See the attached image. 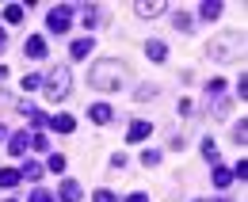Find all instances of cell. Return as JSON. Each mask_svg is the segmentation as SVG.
Instances as JSON below:
<instances>
[{
	"instance_id": "obj_27",
	"label": "cell",
	"mask_w": 248,
	"mask_h": 202,
	"mask_svg": "<svg viewBox=\"0 0 248 202\" xmlns=\"http://www.w3.org/2000/svg\"><path fill=\"white\" fill-rule=\"evenodd\" d=\"M42 84V80H38V77H23V92H34V88Z\"/></svg>"
},
{
	"instance_id": "obj_5",
	"label": "cell",
	"mask_w": 248,
	"mask_h": 202,
	"mask_svg": "<svg viewBox=\"0 0 248 202\" xmlns=\"http://www.w3.org/2000/svg\"><path fill=\"white\" fill-rule=\"evenodd\" d=\"M46 126H54V130H62V134H73V130H77V118L73 115H54V118H46Z\"/></svg>"
},
{
	"instance_id": "obj_29",
	"label": "cell",
	"mask_w": 248,
	"mask_h": 202,
	"mask_svg": "<svg viewBox=\"0 0 248 202\" xmlns=\"http://www.w3.org/2000/svg\"><path fill=\"white\" fill-rule=\"evenodd\" d=\"M31 202H54V199H50L46 191H34V195H31Z\"/></svg>"
},
{
	"instance_id": "obj_26",
	"label": "cell",
	"mask_w": 248,
	"mask_h": 202,
	"mask_svg": "<svg viewBox=\"0 0 248 202\" xmlns=\"http://www.w3.org/2000/svg\"><path fill=\"white\" fill-rule=\"evenodd\" d=\"M245 175H248V164H245V160H237V168H233V179H245Z\"/></svg>"
},
{
	"instance_id": "obj_25",
	"label": "cell",
	"mask_w": 248,
	"mask_h": 202,
	"mask_svg": "<svg viewBox=\"0 0 248 202\" xmlns=\"http://www.w3.org/2000/svg\"><path fill=\"white\" fill-rule=\"evenodd\" d=\"M206 92H210V95H221V92H225V80H210V84H206Z\"/></svg>"
},
{
	"instance_id": "obj_9",
	"label": "cell",
	"mask_w": 248,
	"mask_h": 202,
	"mask_svg": "<svg viewBox=\"0 0 248 202\" xmlns=\"http://www.w3.org/2000/svg\"><path fill=\"white\" fill-rule=\"evenodd\" d=\"M62 202H80V183L77 179H65L62 183Z\"/></svg>"
},
{
	"instance_id": "obj_14",
	"label": "cell",
	"mask_w": 248,
	"mask_h": 202,
	"mask_svg": "<svg viewBox=\"0 0 248 202\" xmlns=\"http://www.w3.org/2000/svg\"><path fill=\"white\" fill-rule=\"evenodd\" d=\"M23 115H27V122H31V126H46V115H42L38 107H27V103H23Z\"/></svg>"
},
{
	"instance_id": "obj_22",
	"label": "cell",
	"mask_w": 248,
	"mask_h": 202,
	"mask_svg": "<svg viewBox=\"0 0 248 202\" xmlns=\"http://www.w3.org/2000/svg\"><path fill=\"white\" fill-rule=\"evenodd\" d=\"M50 172H65V156H62V153L50 156Z\"/></svg>"
},
{
	"instance_id": "obj_33",
	"label": "cell",
	"mask_w": 248,
	"mask_h": 202,
	"mask_svg": "<svg viewBox=\"0 0 248 202\" xmlns=\"http://www.w3.org/2000/svg\"><path fill=\"white\" fill-rule=\"evenodd\" d=\"M0 141H4V126H0Z\"/></svg>"
},
{
	"instance_id": "obj_2",
	"label": "cell",
	"mask_w": 248,
	"mask_h": 202,
	"mask_svg": "<svg viewBox=\"0 0 248 202\" xmlns=\"http://www.w3.org/2000/svg\"><path fill=\"white\" fill-rule=\"evenodd\" d=\"M42 88H46V95H50V99H65V95H69V88H73V73H69V69H50V73H46V77H42Z\"/></svg>"
},
{
	"instance_id": "obj_3",
	"label": "cell",
	"mask_w": 248,
	"mask_h": 202,
	"mask_svg": "<svg viewBox=\"0 0 248 202\" xmlns=\"http://www.w3.org/2000/svg\"><path fill=\"white\" fill-rule=\"evenodd\" d=\"M69 19H73V8H54V12L46 16V23H50L54 34H65V31H69Z\"/></svg>"
},
{
	"instance_id": "obj_4",
	"label": "cell",
	"mask_w": 248,
	"mask_h": 202,
	"mask_svg": "<svg viewBox=\"0 0 248 202\" xmlns=\"http://www.w3.org/2000/svg\"><path fill=\"white\" fill-rule=\"evenodd\" d=\"M23 54H31V58H46V38H42V34H31V38L23 42Z\"/></svg>"
},
{
	"instance_id": "obj_34",
	"label": "cell",
	"mask_w": 248,
	"mask_h": 202,
	"mask_svg": "<svg viewBox=\"0 0 248 202\" xmlns=\"http://www.w3.org/2000/svg\"><path fill=\"white\" fill-rule=\"evenodd\" d=\"M217 202H229V199H217Z\"/></svg>"
},
{
	"instance_id": "obj_31",
	"label": "cell",
	"mask_w": 248,
	"mask_h": 202,
	"mask_svg": "<svg viewBox=\"0 0 248 202\" xmlns=\"http://www.w3.org/2000/svg\"><path fill=\"white\" fill-rule=\"evenodd\" d=\"M4 46H8V34H4V31H0V50H4Z\"/></svg>"
},
{
	"instance_id": "obj_19",
	"label": "cell",
	"mask_w": 248,
	"mask_h": 202,
	"mask_svg": "<svg viewBox=\"0 0 248 202\" xmlns=\"http://www.w3.org/2000/svg\"><path fill=\"white\" fill-rule=\"evenodd\" d=\"M202 156H206V160H210V164H214V160H217V145L210 141V138H206V141H202Z\"/></svg>"
},
{
	"instance_id": "obj_10",
	"label": "cell",
	"mask_w": 248,
	"mask_h": 202,
	"mask_svg": "<svg viewBox=\"0 0 248 202\" xmlns=\"http://www.w3.org/2000/svg\"><path fill=\"white\" fill-rule=\"evenodd\" d=\"M92 50H95L92 38H77V42H73V58H77V61H84L88 54H92Z\"/></svg>"
},
{
	"instance_id": "obj_21",
	"label": "cell",
	"mask_w": 248,
	"mask_h": 202,
	"mask_svg": "<svg viewBox=\"0 0 248 202\" xmlns=\"http://www.w3.org/2000/svg\"><path fill=\"white\" fill-rule=\"evenodd\" d=\"M141 164H145V168H153V164H160V153H153V149H145V153H141Z\"/></svg>"
},
{
	"instance_id": "obj_28",
	"label": "cell",
	"mask_w": 248,
	"mask_h": 202,
	"mask_svg": "<svg viewBox=\"0 0 248 202\" xmlns=\"http://www.w3.org/2000/svg\"><path fill=\"white\" fill-rule=\"evenodd\" d=\"M95 202H119V199H115L111 191H99V195H95Z\"/></svg>"
},
{
	"instance_id": "obj_30",
	"label": "cell",
	"mask_w": 248,
	"mask_h": 202,
	"mask_svg": "<svg viewBox=\"0 0 248 202\" xmlns=\"http://www.w3.org/2000/svg\"><path fill=\"white\" fill-rule=\"evenodd\" d=\"M126 202H149V195H141V191H134V195H130Z\"/></svg>"
},
{
	"instance_id": "obj_18",
	"label": "cell",
	"mask_w": 248,
	"mask_h": 202,
	"mask_svg": "<svg viewBox=\"0 0 248 202\" xmlns=\"http://www.w3.org/2000/svg\"><path fill=\"white\" fill-rule=\"evenodd\" d=\"M4 19H8V23H19V19H23V8H19V4L4 8Z\"/></svg>"
},
{
	"instance_id": "obj_16",
	"label": "cell",
	"mask_w": 248,
	"mask_h": 202,
	"mask_svg": "<svg viewBox=\"0 0 248 202\" xmlns=\"http://www.w3.org/2000/svg\"><path fill=\"white\" fill-rule=\"evenodd\" d=\"M38 175H42V168H38L34 160H27V164H23V172H19V179H38Z\"/></svg>"
},
{
	"instance_id": "obj_15",
	"label": "cell",
	"mask_w": 248,
	"mask_h": 202,
	"mask_svg": "<svg viewBox=\"0 0 248 202\" xmlns=\"http://www.w3.org/2000/svg\"><path fill=\"white\" fill-rule=\"evenodd\" d=\"M199 16H202V19H217V16H221V4H214V0H206V4L199 8Z\"/></svg>"
},
{
	"instance_id": "obj_8",
	"label": "cell",
	"mask_w": 248,
	"mask_h": 202,
	"mask_svg": "<svg viewBox=\"0 0 248 202\" xmlns=\"http://www.w3.org/2000/svg\"><path fill=\"white\" fill-rule=\"evenodd\" d=\"M149 130H153V122H141V118H138V122L126 130V138H130V141H145V138H149Z\"/></svg>"
},
{
	"instance_id": "obj_20",
	"label": "cell",
	"mask_w": 248,
	"mask_h": 202,
	"mask_svg": "<svg viewBox=\"0 0 248 202\" xmlns=\"http://www.w3.org/2000/svg\"><path fill=\"white\" fill-rule=\"evenodd\" d=\"M172 23H176V31H187V27H191V16H187V12H176Z\"/></svg>"
},
{
	"instance_id": "obj_7",
	"label": "cell",
	"mask_w": 248,
	"mask_h": 202,
	"mask_svg": "<svg viewBox=\"0 0 248 202\" xmlns=\"http://www.w3.org/2000/svg\"><path fill=\"white\" fill-rule=\"evenodd\" d=\"M27 145H31L27 134H12V138H8V153H12V156H23V153H27Z\"/></svg>"
},
{
	"instance_id": "obj_23",
	"label": "cell",
	"mask_w": 248,
	"mask_h": 202,
	"mask_svg": "<svg viewBox=\"0 0 248 202\" xmlns=\"http://www.w3.org/2000/svg\"><path fill=\"white\" fill-rule=\"evenodd\" d=\"M80 19H84V27H92L95 23V8H80Z\"/></svg>"
},
{
	"instance_id": "obj_17",
	"label": "cell",
	"mask_w": 248,
	"mask_h": 202,
	"mask_svg": "<svg viewBox=\"0 0 248 202\" xmlns=\"http://www.w3.org/2000/svg\"><path fill=\"white\" fill-rule=\"evenodd\" d=\"M16 183H19V172H12V168L0 172V187H16Z\"/></svg>"
},
{
	"instance_id": "obj_12",
	"label": "cell",
	"mask_w": 248,
	"mask_h": 202,
	"mask_svg": "<svg viewBox=\"0 0 248 202\" xmlns=\"http://www.w3.org/2000/svg\"><path fill=\"white\" fill-rule=\"evenodd\" d=\"M88 118H92V122H111V107H107V103H95L92 111H88Z\"/></svg>"
},
{
	"instance_id": "obj_1",
	"label": "cell",
	"mask_w": 248,
	"mask_h": 202,
	"mask_svg": "<svg viewBox=\"0 0 248 202\" xmlns=\"http://www.w3.org/2000/svg\"><path fill=\"white\" fill-rule=\"evenodd\" d=\"M88 80H92L99 92H119V84H123V69H119V61H95L92 73H88Z\"/></svg>"
},
{
	"instance_id": "obj_32",
	"label": "cell",
	"mask_w": 248,
	"mask_h": 202,
	"mask_svg": "<svg viewBox=\"0 0 248 202\" xmlns=\"http://www.w3.org/2000/svg\"><path fill=\"white\" fill-rule=\"evenodd\" d=\"M4 77H8V69H0V80H4Z\"/></svg>"
},
{
	"instance_id": "obj_13",
	"label": "cell",
	"mask_w": 248,
	"mask_h": 202,
	"mask_svg": "<svg viewBox=\"0 0 248 202\" xmlns=\"http://www.w3.org/2000/svg\"><path fill=\"white\" fill-rule=\"evenodd\" d=\"M214 187H221V191L233 187V172H229V168H217V172H214Z\"/></svg>"
},
{
	"instance_id": "obj_6",
	"label": "cell",
	"mask_w": 248,
	"mask_h": 202,
	"mask_svg": "<svg viewBox=\"0 0 248 202\" xmlns=\"http://www.w3.org/2000/svg\"><path fill=\"white\" fill-rule=\"evenodd\" d=\"M134 12H138L141 19H153V16H160V12H164V4H160V0H141Z\"/></svg>"
},
{
	"instance_id": "obj_24",
	"label": "cell",
	"mask_w": 248,
	"mask_h": 202,
	"mask_svg": "<svg viewBox=\"0 0 248 202\" xmlns=\"http://www.w3.org/2000/svg\"><path fill=\"white\" fill-rule=\"evenodd\" d=\"M31 145H34V149H38V153H46V149H50V141H46L42 134H34V138H31Z\"/></svg>"
},
{
	"instance_id": "obj_11",
	"label": "cell",
	"mask_w": 248,
	"mask_h": 202,
	"mask_svg": "<svg viewBox=\"0 0 248 202\" xmlns=\"http://www.w3.org/2000/svg\"><path fill=\"white\" fill-rule=\"evenodd\" d=\"M145 54H149L153 61H164V58H168V46H164V42H156V38H153V42L145 46Z\"/></svg>"
}]
</instances>
